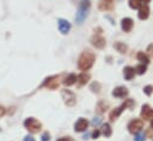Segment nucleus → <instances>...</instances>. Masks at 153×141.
Masks as SVG:
<instances>
[{
  "mask_svg": "<svg viewBox=\"0 0 153 141\" xmlns=\"http://www.w3.org/2000/svg\"><path fill=\"white\" fill-rule=\"evenodd\" d=\"M93 62H95V55L91 52H84L79 58L78 67L81 70H87L92 67Z\"/></svg>",
  "mask_w": 153,
  "mask_h": 141,
  "instance_id": "obj_1",
  "label": "nucleus"
},
{
  "mask_svg": "<svg viewBox=\"0 0 153 141\" xmlns=\"http://www.w3.org/2000/svg\"><path fill=\"white\" fill-rule=\"evenodd\" d=\"M89 9H90V0H81L79 4V9L77 11V16H75V20L78 24H81V23L86 19Z\"/></svg>",
  "mask_w": 153,
  "mask_h": 141,
  "instance_id": "obj_2",
  "label": "nucleus"
},
{
  "mask_svg": "<svg viewBox=\"0 0 153 141\" xmlns=\"http://www.w3.org/2000/svg\"><path fill=\"white\" fill-rule=\"evenodd\" d=\"M24 126H25V128H27L30 133H38V132L41 130V128H42L41 122H38L37 120L32 119V117H30V119H27V120L24 121Z\"/></svg>",
  "mask_w": 153,
  "mask_h": 141,
  "instance_id": "obj_3",
  "label": "nucleus"
},
{
  "mask_svg": "<svg viewBox=\"0 0 153 141\" xmlns=\"http://www.w3.org/2000/svg\"><path fill=\"white\" fill-rule=\"evenodd\" d=\"M62 97H63V99H65V103H66L68 106H73V105L75 104L77 98H75V95H74L72 91H70V90H63V91H62Z\"/></svg>",
  "mask_w": 153,
  "mask_h": 141,
  "instance_id": "obj_4",
  "label": "nucleus"
},
{
  "mask_svg": "<svg viewBox=\"0 0 153 141\" xmlns=\"http://www.w3.org/2000/svg\"><path fill=\"white\" fill-rule=\"evenodd\" d=\"M144 128V122L141 120H133V121H130L129 124H128V130L130 133H139L141 129Z\"/></svg>",
  "mask_w": 153,
  "mask_h": 141,
  "instance_id": "obj_5",
  "label": "nucleus"
},
{
  "mask_svg": "<svg viewBox=\"0 0 153 141\" xmlns=\"http://www.w3.org/2000/svg\"><path fill=\"white\" fill-rule=\"evenodd\" d=\"M141 117L144 120H153V109H151L149 105H147V104L142 105Z\"/></svg>",
  "mask_w": 153,
  "mask_h": 141,
  "instance_id": "obj_6",
  "label": "nucleus"
},
{
  "mask_svg": "<svg viewBox=\"0 0 153 141\" xmlns=\"http://www.w3.org/2000/svg\"><path fill=\"white\" fill-rule=\"evenodd\" d=\"M133 25H134V22L130 18H123L121 22V27H122V30L124 32H129L133 29Z\"/></svg>",
  "mask_w": 153,
  "mask_h": 141,
  "instance_id": "obj_7",
  "label": "nucleus"
},
{
  "mask_svg": "<svg viewBox=\"0 0 153 141\" xmlns=\"http://www.w3.org/2000/svg\"><path fill=\"white\" fill-rule=\"evenodd\" d=\"M87 126H89V122H87V120L85 119H79L75 124H74V130L75 132H84L87 129Z\"/></svg>",
  "mask_w": 153,
  "mask_h": 141,
  "instance_id": "obj_8",
  "label": "nucleus"
},
{
  "mask_svg": "<svg viewBox=\"0 0 153 141\" xmlns=\"http://www.w3.org/2000/svg\"><path fill=\"white\" fill-rule=\"evenodd\" d=\"M128 95V90L124 86H119L113 91V96L117 98H124Z\"/></svg>",
  "mask_w": 153,
  "mask_h": 141,
  "instance_id": "obj_9",
  "label": "nucleus"
},
{
  "mask_svg": "<svg viewBox=\"0 0 153 141\" xmlns=\"http://www.w3.org/2000/svg\"><path fill=\"white\" fill-rule=\"evenodd\" d=\"M92 44L96 47V48L102 49V48H104V45H105V40L101 35H95L92 37Z\"/></svg>",
  "mask_w": 153,
  "mask_h": 141,
  "instance_id": "obj_10",
  "label": "nucleus"
},
{
  "mask_svg": "<svg viewBox=\"0 0 153 141\" xmlns=\"http://www.w3.org/2000/svg\"><path fill=\"white\" fill-rule=\"evenodd\" d=\"M57 23H59V30L62 34H67L71 30V24H70V22H67L66 19H59Z\"/></svg>",
  "mask_w": 153,
  "mask_h": 141,
  "instance_id": "obj_11",
  "label": "nucleus"
},
{
  "mask_svg": "<svg viewBox=\"0 0 153 141\" xmlns=\"http://www.w3.org/2000/svg\"><path fill=\"white\" fill-rule=\"evenodd\" d=\"M123 74H124V78L127 80H132L134 78V76H135V69L133 67H129L128 66V67H126L123 69Z\"/></svg>",
  "mask_w": 153,
  "mask_h": 141,
  "instance_id": "obj_12",
  "label": "nucleus"
},
{
  "mask_svg": "<svg viewBox=\"0 0 153 141\" xmlns=\"http://www.w3.org/2000/svg\"><path fill=\"white\" fill-rule=\"evenodd\" d=\"M139 18L141 19V20H144V19H147L148 18V16H149V9H148V6L147 5H144V6H141L140 9H139Z\"/></svg>",
  "mask_w": 153,
  "mask_h": 141,
  "instance_id": "obj_13",
  "label": "nucleus"
},
{
  "mask_svg": "<svg viewBox=\"0 0 153 141\" xmlns=\"http://www.w3.org/2000/svg\"><path fill=\"white\" fill-rule=\"evenodd\" d=\"M122 110H123V106H120V108H117V109L113 110V111L110 112V120H111V121H115V120L117 119V117L121 115Z\"/></svg>",
  "mask_w": 153,
  "mask_h": 141,
  "instance_id": "obj_14",
  "label": "nucleus"
},
{
  "mask_svg": "<svg viewBox=\"0 0 153 141\" xmlns=\"http://www.w3.org/2000/svg\"><path fill=\"white\" fill-rule=\"evenodd\" d=\"M129 6L136 10V9H140L141 6H144V3H142V0H129Z\"/></svg>",
  "mask_w": 153,
  "mask_h": 141,
  "instance_id": "obj_15",
  "label": "nucleus"
},
{
  "mask_svg": "<svg viewBox=\"0 0 153 141\" xmlns=\"http://www.w3.org/2000/svg\"><path fill=\"white\" fill-rule=\"evenodd\" d=\"M75 81H77V76H75V74H70L66 79H65L63 84L66 85V86H71V85H73Z\"/></svg>",
  "mask_w": 153,
  "mask_h": 141,
  "instance_id": "obj_16",
  "label": "nucleus"
},
{
  "mask_svg": "<svg viewBox=\"0 0 153 141\" xmlns=\"http://www.w3.org/2000/svg\"><path fill=\"white\" fill-rule=\"evenodd\" d=\"M113 7V3L111 1H106V0H102L99 3V9L101 10H110Z\"/></svg>",
  "mask_w": 153,
  "mask_h": 141,
  "instance_id": "obj_17",
  "label": "nucleus"
},
{
  "mask_svg": "<svg viewBox=\"0 0 153 141\" xmlns=\"http://www.w3.org/2000/svg\"><path fill=\"white\" fill-rule=\"evenodd\" d=\"M77 79H78V81H79L80 85H84V84H86L87 81H89L90 76H89V74H86V73H81L80 76H78Z\"/></svg>",
  "mask_w": 153,
  "mask_h": 141,
  "instance_id": "obj_18",
  "label": "nucleus"
},
{
  "mask_svg": "<svg viewBox=\"0 0 153 141\" xmlns=\"http://www.w3.org/2000/svg\"><path fill=\"white\" fill-rule=\"evenodd\" d=\"M115 48H116V50L120 52L121 54H123V53L127 52V45H126L124 43H122V42H117V43L115 44Z\"/></svg>",
  "mask_w": 153,
  "mask_h": 141,
  "instance_id": "obj_19",
  "label": "nucleus"
},
{
  "mask_svg": "<svg viewBox=\"0 0 153 141\" xmlns=\"http://www.w3.org/2000/svg\"><path fill=\"white\" fill-rule=\"evenodd\" d=\"M138 59H139V61H141V62L145 63V65H147V63L149 62V59H148L147 54H145V53H142V52L138 53Z\"/></svg>",
  "mask_w": 153,
  "mask_h": 141,
  "instance_id": "obj_20",
  "label": "nucleus"
},
{
  "mask_svg": "<svg viewBox=\"0 0 153 141\" xmlns=\"http://www.w3.org/2000/svg\"><path fill=\"white\" fill-rule=\"evenodd\" d=\"M103 134H104L105 137L111 136V128H110V126H109V123L103 124Z\"/></svg>",
  "mask_w": 153,
  "mask_h": 141,
  "instance_id": "obj_21",
  "label": "nucleus"
},
{
  "mask_svg": "<svg viewBox=\"0 0 153 141\" xmlns=\"http://www.w3.org/2000/svg\"><path fill=\"white\" fill-rule=\"evenodd\" d=\"M106 106H108V104H105V102H99L98 105H97L98 112H104L106 110Z\"/></svg>",
  "mask_w": 153,
  "mask_h": 141,
  "instance_id": "obj_22",
  "label": "nucleus"
},
{
  "mask_svg": "<svg viewBox=\"0 0 153 141\" xmlns=\"http://www.w3.org/2000/svg\"><path fill=\"white\" fill-rule=\"evenodd\" d=\"M135 70H136L138 74H144L146 72V65H139V66H136Z\"/></svg>",
  "mask_w": 153,
  "mask_h": 141,
  "instance_id": "obj_23",
  "label": "nucleus"
},
{
  "mask_svg": "<svg viewBox=\"0 0 153 141\" xmlns=\"http://www.w3.org/2000/svg\"><path fill=\"white\" fill-rule=\"evenodd\" d=\"M134 101H132V99H127L123 104H122V106H123V109H127V108H132V106H134Z\"/></svg>",
  "mask_w": 153,
  "mask_h": 141,
  "instance_id": "obj_24",
  "label": "nucleus"
},
{
  "mask_svg": "<svg viewBox=\"0 0 153 141\" xmlns=\"http://www.w3.org/2000/svg\"><path fill=\"white\" fill-rule=\"evenodd\" d=\"M144 92L146 93L147 96H151V95H152V92H153V86H151V85L145 86V87H144Z\"/></svg>",
  "mask_w": 153,
  "mask_h": 141,
  "instance_id": "obj_25",
  "label": "nucleus"
},
{
  "mask_svg": "<svg viewBox=\"0 0 153 141\" xmlns=\"http://www.w3.org/2000/svg\"><path fill=\"white\" fill-rule=\"evenodd\" d=\"M134 141H145V134L144 133H136Z\"/></svg>",
  "mask_w": 153,
  "mask_h": 141,
  "instance_id": "obj_26",
  "label": "nucleus"
},
{
  "mask_svg": "<svg viewBox=\"0 0 153 141\" xmlns=\"http://www.w3.org/2000/svg\"><path fill=\"white\" fill-rule=\"evenodd\" d=\"M91 90L95 91V92H98V91H99V84H98V83H93V84L91 85Z\"/></svg>",
  "mask_w": 153,
  "mask_h": 141,
  "instance_id": "obj_27",
  "label": "nucleus"
},
{
  "mask_svg": "<svg viewBox=\"0 0 153 141\" xmlns=\"http://www.w3.org/2000/svg\"><path fill=\"white\" fill-rule=\"evenodd\" d=\"M49 140H50V135H49L48 132H46L45 134L42 135V141H49Z\"/></svg>",
  "mask_w": 153,
  "mask_h": 141,
  "instance_id": "obj_28",
  "label": "nucleus"
},
{
  "mask_svg": "<svg viewBox=\"0 0 153 141\" xmlns=\"http://www.w3.org/2000/svg\"><path fill=\"white\" fill-rule=\"evenodd\" d=\"M147 52H148V54H149L151 56H153V43L148 45V48H147Z\"/></svg>",
  "mask_w": 153,
  "mask_h": 141,
  "instance_id": "obj_29",
  "label": "nucleus"
},
{
  "mask_svg": "<svg viewBox=\"0 0 153 141\" xmlns=\"http://www.w3.org/2000/svg\"><path fill=\"white\" fill-rule=\"evenodd\" d=\"M101 123V119H98V117H95V119L92 120V124L93 126H98Z\"/></svg>",
  "mask_w": 153,
  "mask_h": 141,
  "instance_id": "obj_30",
  "label": "nucleus"
},
{
  "mask_svg": "<svg viewBox=\"0 0 153 141\" xmlns=\"http://www.w3.org/2000/svg\"><path fill=\"white\" fill-rule=\"evenodd\" d=\"M99 134H101V132H99V130H95V132L92 133V136H93V139L98 137V136H99Z\"/></svg>",
  "mask_w": 153,
  "mask_h": 141,
  "instance_id": "obj_31",
  "label": "nucleus"
},
{
  "mask_svg": "<svg viewBox=\"0 0 153 141\" xmlns=\"http://www.w3.org/2000/svg\"><path fill=\"white\" fill-rule=\"evenodd\" d=\"M24 141H35V139H34L32 136L28 135V136H25V137H24Z\"/></svg>",
  "mask_w": 153,
  "mask_h": 141,
  "instance_id": "obj_32",
  "label": "nucleus"
},
{
  "mask_svg": "<svg viewBox=\"0 0 153 141\" xmlns=\"http://www.w3.org/2000/svg\"><path fill=\"white\" fill-rule=\"evenodd\" d=\"M5 115V109L3 106H0V117H3Z\"/></svg>",
  "mask_w": 153,
  "mask_h": 141,
  "instance_id": "obj_33",
  "label": "nucleus"
},
{
  "mask_svg": "<svg viewBox=\"0 0 153 141\" xmlns=\"http://www.w3.org/2000/svg\"><path fill=\"white\" fill-rule=\"evenodd\" d=\"M56 141H66V137H62V139H59V140H56Z\"/></svg>",
  "mask_w": 153,
  "mask_h": 141,
  "instance_id": "obj_34",
  "label": "nucleus"
},
{
  "mask_svg": "<svg viewBox=\"0 0 153 141\" xmlns=\"http://www.w3.org/2000/svg\"><path fill=\"white\" fill-rule=\"evenodd\" d=\"M149 1H151V0H142V3H144V4H146V3H149Z\"/></svg>",
  "mask_w": 153,
  "mask_h": 141,
  "instance_id": "obj_35",
  "label": "nucleus"
},
{
  "mask_svg": "<svg viewBox=\"0 0 153 141\" xmlns=\"http://www.w3.org/2000/svg\"><path fill=\"white\" fill-rule=\"evenodd\" d=\"M66 141H73L71 137H66Z\"/></svg>",
  "mask_w": 153,
  "mask_h": 141,
  "instance_id": "obj_36",
  "label": "nucleus"
},
{
  "mask_svg": "<svg viewBox=\"0 0 153 141\" xmlns=\"http://www.w3.org/2000/svg\"><path fill=\"white\" fill-rule=\"evenodd\" d=\"M151 127H152V129H153V121H152V123H151Z\"/></svg>",
  "mask_w": 153,
  "mask_h": 141,
  "instance_id": "obj_37",
  "label": "nucleus"
}]
</instances>
